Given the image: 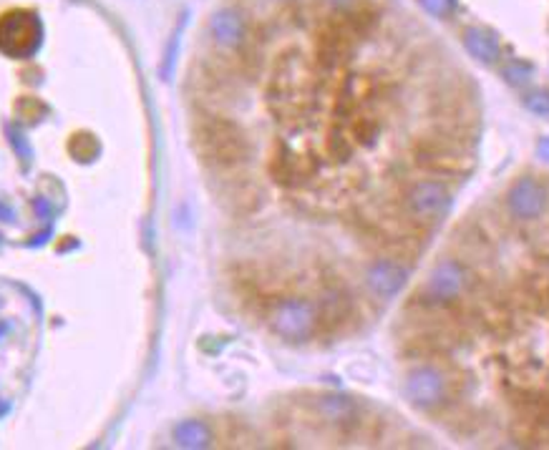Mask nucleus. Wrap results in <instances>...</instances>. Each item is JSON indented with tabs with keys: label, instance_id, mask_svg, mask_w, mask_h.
<instances>
[{
	"label": "nucleus",
	"instance_id": "f257e3e1",
	"mask_svg": "<svg viewBox=\"0 0 549 450\" xmlns=\"http://www.w3.org/2000/svg\"><path fill=\"white\" fill-rule=\"evenodd\" d=\"M194 144L199 157L217 166L232 169L250 157V141L239 124L222 117H205L194 126Z\"/></svg>",
	"mask_w": 549,
	"mask_h": 450
},
{
	"label": "nucleus",
	"instance_id": "f03ea898",
	"mask_svg": "<svg viewBox=\"0 0 549 450\" xmlns=\"http://www.w3.org/2000/svg\"><path fill=\"white\" fill-rule=\"evenodd\" d=\"M268 322L272 333L293 345L308 342L320 327L318 305L305 297H285L280 302H275L270 309Z\"/></svg>",
	"mask_w": 549,
	"mask_h": 450
},
{
	"label": "nucleus",
	"instance_id": "7ed1b4c3",
	"mask_svg": "<svg viewBox=\"0 0 549 450\" xmlns=\"http://www.w3.org/2000/svg\"><path fill=\"white\" fill-rule=\"evenodd\" d=\"M44 44V23L41 18L26 11L15 8L0 15V53L8 59H30L38 53Z\"/></svg>",
	"mask_w": 549,
	"mask_h": 450
},
{
	"label": "nucleus",
	"instance_id": "20e7f679",
	"mask_svg": "<svg viewBox=\"0 0 549 450\" xmlns=\"http://www.w3.org/2000/svg\"><path fill=\"white\" fill-rule=\"evenodd\" d=\"M308 84H311V76L303 66V56H285L275 76H272L270 106L278 114L297 111V106L303 101V91L308 88Z\"/></svg>",
	"mask_w": 549,
	"mask_h": 450
},
{
	"label": "nucleus",
	"instance_id": "39448f33",
	"mask_svg": "<svg viewBox=\"0 0 549 450\" xmlns=\"http://www.w3.org/2000/svg\"><path fill=\"white\" fill-rule=\"evenodd\" d=\"M403 392H406L408 403L418 410H436L439 406H444L448 378L436 365H418L414 370H408L406 382H403Z\"/></svg>",
	"mask_w": 549,
	"mask_h": 450
},
{
	"label": "nucleus",
	"instance_id": "423d86ee",
	"mask_svg": "<svg viewBox=\"0 0 549 450\" xmlns=\"http://www.w3.org/2000/svg\"><path fill=\"white\" fill-rule=\"evenodd\" d=\"M469 287V269L466 264L459 260H446L436 261L433 269L426 277V285H424V292L429 297L431 302L436 305H448V302H456L461 294Z\"/></svg>",
	"mask_w": 549,
	"mask_h": 450
},
{
	"label": "nucleus",
	"instance_id": "0eeeda50",
	"mask_svg": "<svg viewBox=\"0 0 549 450\" xmlns=\"http://www.w3.org/2000/svg\"><path fill=\"white\" fill-rule=\"evenodd\" d=\"M403 204L411 217L429 221V219L441 217L451 206V191L441 179H418L408 187Z\"/></svg>",
	"mask_w": 549,
	"mask_h": 450
},
{
	"label": "nucleus",
	"instance_id": "6e6552de",
	"mask_svg": "<svg viewBox=\"0 0 549 450\" xmlns=\"http://www.w3.org/2000/svg\"><path fill=\"white\" fill-rule=\"evenodd\" d=\"M549 204L547 187L535 176H520L506 191V212L520 221H535Z\"/></svg>",
	"mask_w": 549,
	"mask_h": 450
},
{
	"label": "nucleus",
	"instance_id": "1a4fd4ad",
	"mask_svg": "<svg viewBox=\"0 0 549 450\" xmlns=\"http://www.w3.org/2000/svg\"><path fill=\"white\" fill-rule=\"evenodd\" d=\"M408 277H411V272L406 264L391 260V257H378L366 267V287L375 300L388 302V300L401 294L403 287L408 285Z\"/></svg>",
	"mask_w": 549,
	"mask_h": 450
},
{
	"label": "nucleus",
	"instance_id": "9d476101",
	"mask_svg": "<svg viewBox=\"0 0 549 450\" xmlns=\"http://www.w3.org/2000/svg\"><path fill=\"white\" fill-rule=\"evenodd\" d=\"M209 38L220 51H239L247 44V20L238 8H220L209 18Z\"/></svg>",
	"mask_w": 549,
	"mask_h": 450
},
{
	"label": "nucleus",
	"instance_id": "9b49d317",
	"mask_svg": "<svg viewBox=\"0 0 549 450\" xmlns=\"http://www.w3.org/2000/svg\"><path fill=\"white\" fill-rule=\"evenodd\" d=\"M464 48L481 66H494L502 59V41L494 30L484 26H472L464 30Z\"/></svg>",
	"mask_w": 549,
	"mask_h": 450
},
{
	"label": "nucleus",
	"instance_id": "f8f14e48",
	"mask_svg": "<svg viewBox=\"0 0 549 450\" xmlns=\"http://www.w3.org/2000/svg\"><path fill=\"white\" fill-rule=\"evenodd\" d=\"M270 172L275 176V181H280L285 187H293L300 179L312 174V166H308V159L303 154H297L295 149H290L287 144L278 146L275 157H272V166Z\"/></svg>",
	"mask_w": 549,
	"mask_h": 450
},
{
	"label": "nucleus",
	"instance_id": "ddd939ff",
	"mask_svg": "<svg viewBox=\"0 0 549 450\" xmlns=\"http://www.w3.org/2000/svg\"><path fill=\"white\" fill-rule=\"evenodd\" d=\"M315 413L338 428H348L358 421V406L345 395H320L315 400Z\"/></svg>",
	"mask_w": 549,
	"mask_h": 450
},
{
	"label": "nucleus",
	"instance_id": "4468645a",
	"mask_svg": "<svg viewBox=\"0 0 549 450\" xmlns=\"http://www.w3.org/2000/svg\"><path fill=\"white\" fill-rule=\"evenodd\" d=\"M353 312V300L348 292H343L341 287L335 290H327L318 305V317H320V325H327V327H338L343 322L351 317Z\"/></svg>",
	"mask_w": 549,
	"mask_h": 450
},
{
	"label": "nucleus",
	"instance_id": "2eb2a0df",
	"mask_svg": "<svg viewBox=\"0 0 549 450\" xmlns=\"http://www.w3.org/2000/svg\"><path fill=\"white\" fill-rule=\"evenodd\" d=\"M214 433L205 421H182L174 428V443L179 448L187 450H205L212 446Z\"/></svg>",
	"mask_w": 549,
	"mask_h": 450
},
{
	"label": "nucleus",
	"instance_id": "dca6fc26",
	"mask_svg": "<svg viewBox=\"0 0 549 450\" xmlns=\"http://www.w3.org/2000/svg\"><path fill=\"white\" fill-rule=\"evenodd\" d=\"M532 76H535V66L524 59L506 60L505 68H502V78H505L509 86H514V88L527 86V84L532 81Z\"/></svg>",
	"mask_w": 549,
	"mask_h": 450
},
{
	"label": "nucleus",
	"instance_id": "f3484780",
	"mask_svg": "<svg viewBox=\"0 0 549 450\" xmlns=\"http://www.w3.org/2000/svg\"><path fill=\"white\" fill-rule=\"evenodd\" d=\"M327 157L335 161H345L351 154H353V146H351V133L343 129H333L327 133Z\"/></svg>",
	"mask_w": 549,
	"mask_h": 450
},
{
	"label": "nucleus",
	"instance_id": "a211bd4d",
	"mask_svg": "<svg viewBox=\"0 0 549 450\" xmlns=\"http://www.w3.org/2000/svg\"><path fill=\"white\" fill-rule=\"evenodd\" d=\"M378 133H381V126H378V121H375V118L363 117V118H356V121L351 124V139H356L358 144H363V146L375 144Z\"/></svg>",
	"mask_w": 549,
	"mask_h": 450
},
{
	"label": "nucleus",
	"instance_id": "6ab92c4d",
	"mask_svg": "<svg viewBox=\"0 0 549 450\" xmlns=\"http://www.w3.org/2000/svg\"><path fill=\"white\" fill-rule=\"evenodd\" d=\"M524 108L535 117H549V91L547 88H535L524 96Z\"/></svg>",
	"mask_w": 549,
	"mask_h": 450
},
{
	"label": "nucleus",
	"instance_id": "aec40b11",
	"mask_svg": "<svg viewBox=\"0 0 549 450\" xmlns=\"http://www.w3.org/2000/svg\"><path fill=\"white\" fill-rule=\"evenodd\" d=\"M5 133H8V141H11V146H13V151L23 159V164H30V159H33V149H30L28 139L23 136V131H18L15 126H5Z\"/></svg>",
	"mask_w": 549,
	"mask_h": 450
},
{
	"label": "nucleus",
	"instance_id": "412c9836",
	"mask_svg": "<svg viewBox=\"0 0 549 450\" xmlns=\"http://www.w3.org/2000/svg\"><path fill=\"white\" fill-rule=\"evenodd\" d=\"M71 151L84 161H91L99 154V144H96V139L89 136V133H76L74 141H71Z\"/></svg>",
	"mask_w": 549,
	"mask_h": 450
},
{
	"label": "nucleus",
	"instance_id": "4be33fe9",
	"mask_svg": "<svg viewBox=\"0 0 549 450\" xmlns=\"http://www.w3.org/2000/svg\"><path fill=\"white\" fill-rule=\"evenodd\" d=\"M418 5L424 8V13L433 18H448L459 8V0H418Z\"/></svg>",
	"mask_w": 549,
	"mask_h": 450
},
{
	"label": "nucleus",
	"instance_id": "5701e85b",
	"mask_svg": "<svg viewBox=\"0 0 549 450\" xmlns=\"http://www.w3.org/2000/svg\"><path fill=\"white\" fill-rule=\"evenodd\" d=\"M15 108H18V117L28 118V121H38V114H36V108H38V111H48L44 103H38L36 99H20Z\"/></svg>",
	"mask_w": 549,
	"mask_h": 450
},
{
	"label": "nucleus",
	"instance_id": "b1692460",
	"mask_svg": "<svg viewBox=\"0 0 549 450\" xmlns=\"http://www.w3.org/2000/svg\"><path fill=\"white\" fill-rule=\"evenodd\" d=\"M33 209H36V214L44 219V221H51V217H53V206L45 202L44 197H36V199H33Z\"/></svg>",
	"mask_w": 549,
	"mask_h": 450
},
{
	"label": "nucleus",
	"instance_id": "393cba45",
	"mask_svg": "<svg viewBox=\"0 0 549 450\" xmlns=\"http://www.w3.org/2000/svg\"><path fill=\"white\" fill-rule=\"evenodd\" d=\"M537 159L549 164V136H542V139L537 141Z\"/></svg>",
	"mask_w": 549,
	"mask_h": 450
},
{
	"label": "nucleus",
	"instance_id": "a878e982",
	"mask_svg": "<svg viewBox=\"0 0 549 450\" xmlns=\"http://www.w3.org/2000/svg\"><path fill=\"white\" fill-rule=\"evenodd\" d=\"M0 219H3V221H13V209H11L8 204L0 202Z\"/></svg>",
	"mask_w": 549,
	"mask_h": 450
},
{
	"label": "nucleus",
	"instance_id": "bb28decb",
	"mask_svg": "<svg viewBox=\"0 0 549 450\" xmlns=\"http://www.w3.org/2000/svg\"><path fill=\"white\" fill-rule=\"evenodd\" d=\"M8 333V322H0V337Z\"/></svg>",
	"mask_w": 549,
	"mask_h": 450
},
{
	"label": "nucleus",
	"instance_id": "cd10ccee",
	"mask_svg": "<svg viewBox=\"0 0 549 450\" xmlns=\"http://www.w3.org/2000/svg\"><path fill=\"white\" fill-rule=\"evenodd\" d=\"M0 242H3V234H0Z\"/></svg>",
	"mask_w": 549,
	"mask_h": 450
}]
</instances>
